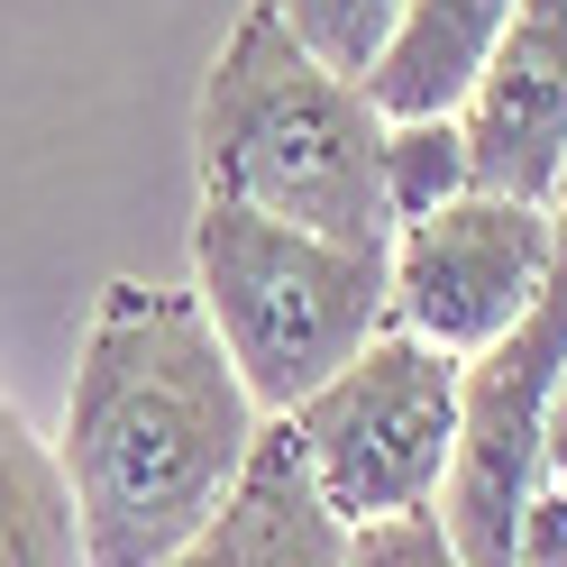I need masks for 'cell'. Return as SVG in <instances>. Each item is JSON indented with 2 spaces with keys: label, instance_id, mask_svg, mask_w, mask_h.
Listing matches in <instances>:
<instances>
[{
  "label": "cell",
  "instance_id": "obj_3",
  "mask_svg": "<svg viewBox=\"0 0 567 567\" xmlns=\"http://www.w3.org/2000/svg\"><path fill=\"white\" fill-rule=\"evenodd\" d=\"M193 302L210 311V330H220L229 367L266 421L311 403L375 330H394L384 247H348L210 193L193 210Z\"/></svg>",
  "mask_w": 567,
  "mask_h": 567
},
{
  "label": "cell",
  "instance_id": "obj_5",
  "mask_svg": "<svg viewBox=\"0 0 567 567\" xmlns=\"http://www.w3.org/2000/svg\"><path fill=\"white\" fill-rule=\"evenodd\" d=\"M567 384V210H558V257L522 321L457 367V449L440 485V530L467 567H522V494L540 467L549 412Z\"/></svg>",
  "mask_w": 567,
  "mask_h": 567
},
{
  "label": "cell",
  "instance_id": "obj_2",
  "mask_svg": "<svg viewBox=\"0 0 567 567\" xmlns=\"http://www.w3.org/2000/svg\"><path fill=\"white\" fill-rule=\"evenodd\" d=\"M384 120L367 83L330 74L266 0L247 10L202 74L193 165L210 202L266 210V220L321 229L348 247H394L384 202Z\"/></svg>",
  "mask_w": 567,
  "mask_h": 567
},
{
  "label": "cell",
  "instance_id": "obj_14",
  "mask_svg": "<svg viewBox=\"0 0 567 567\" xmlns=\"http://www.w3.org/2000/svg\"><path fill=\"white\" fill-rule=\"evenodd\" d=\"M348 567H467L440 513H403V522H367L348 530Z\"/></svg>",
  "mask_w": 567,
  "mask_h": 567
},
{
  "label": "cell",
  "instance_id": "obj_9",
  "mask_svg": "<svg viewBox=\"0 0 567 567\" xmlns=\"http://www.w3.org/2000/svg\"><path fill=\"white\" fill-rule=\"evenodd\" d=\"M513 0H412L384 64L367 74L375 111L384 120H440V111H467V92L485 74L494 38H504Z\"/></svg>",
  "mask_w": 567,
  "mask_h": 567
},
{
  "label": "cell",
  "instance_id": "obj_4",
  "mask_svg": "<svg viewBox=\"0 0 567 567\" xmlns=\"http://www.w3.org/2000/svg\"><path fill=\"white\" fill-rule=\"evenodd\" d=\"M284 431L348 530L440 513L457 449V358H440L412 330H375L321 394L284 412Z\"/></svg>",
  "mask_w": 567,
  "mask_h": 567
},
{
  "label": "cell",
  "instance_id": "obj_15",
  "mask_svg": "<svg viewBox=\"0 0 567 567\" xmlns=\"http://www.w3.org/2000/svg\"><path fill=\"white\" fill-rule=\"evenodd\" d=\"M558 210H567V165H558Z\"/></svg>",
  "mask_w": 567,
  "mask_h": 567
},
{
  "label": "cell",
  "instance_id": "obj_8",
  "mask_svg": "<svg viewBox=\"0 0 567 567\" xmlns=\"http://www.w3.org/2000/svg\"><path fill=\"white\" fill-rule=\"evenodd\" d=\"M165 567H348V522L321 504L293 431L266 421L247 476L229 485V504L210 513Z\"/></svg>",
  "mask_w": 567,
  "mask_h": 567
},
{
  "label": "cell",
  "instance_id": "obj_12",
  "mask_svg": "<svg viewBox=\"0 0 567 567\" xmlns=\"http://www.w3.org/2000/svg\"><path fill=\"white\" fill-rule=\"evenodd\" d=\"M266 10L293 28V38L330 64V74L367 83L375 64H384V47H394V28H403L412 0H266Z\"/></svg>",
  "mask_w": 567,
  "mask_h": 567
},
{
  "label": "cell",
  "instance_id": "obj_10",
  "mask_svg": "<svg viewBox=\"0 0 567 567\" xmlns=\"http://www.w3.org/2000/svg\"><path fill=\"white\" fill-rule=\"evenodd\" d=\"M0 567H83L64 467L10 403H0Z\"/></svg>",
  "mask_w": 567,
  "mask_h": 567
},
{
  "label": "cell",
  "instance_id": "obj_13",
  "mask_svg": "<svg viewBox=\"0 0 567 567\" xmlns=\"http://www.w3.org/2000/svg\"><path fill=\"white\" fill-rule=\"evenodd\" d=\"M522 567H567V384H558L540 467H530V494H522Z\"/></svg>",
  "mask_w": 567,
  "mask_h": 567
},
{
  "label": "cell",
  "instance_id": "obj_7",
  "mask_svg": "<svg viewBox=\"0 0 567 567\" xmlns=\"http://www.w3.org/2000/svg\"><path fill=\"white\" fill-rule=\"evenodd\" d=\"M467 156L476 193L513 202H558L567 165V0H513L504 38L467 92Z\"/></svg>",
  "mask_w": 567,
  "mask_h": 567
},
{
  "label": "cell",
  "instance_id": "obj_11",
  "mask_svg": "<svg viewBox=\"0 0 567 567\" xmlns=\"http://www.w3.org/2000/svg\"><path fill=\"white\" fill-rule=\"evenodd\" d=\"M457 193H476V156H467V120L440 111V120H394L384 128V202H394V229L440 210Z\"/></svg>",
  "mask_w": 567,
  "mask_h": 567
},
{
  "label": "cell",
  "instance_id": "obj_1",
  "mask_svg": "<svg viewBox=\"0 0 567 567\" xmlns=\"http://www.w3.org/2000/svg\"><path fill=\"white\" fill-rule=\"evenodd\" d=\"M257 431L266 412L193 293L137 275L101 284L55 431L83 567H165L229 504Z\"/></svg>",
  "mask_w": 567,
  "mask_h": 567
},
{
  "label": "cell",
  "instance_id": "obj_6",
  "mask_svg": "<svg viewBox=\"0 0 567 567\" xmlns=\"http://www.w3.org/2000/svg\"><path fill=\"white\" fill-rule=\"evenodd\" d=\"M558 257V202L513 193H457L440 210L394 229L384 275H394V330L431 339L440 358H485L549 284Z\"/></svg>",
  "mask_w": 567,
  "mask_h": 567
}]
</instances>
